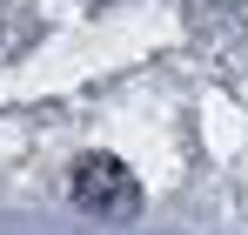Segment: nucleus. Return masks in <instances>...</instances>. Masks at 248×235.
<instances>
[{
  "mask_svg": "<svg viewBox=\"0 0 248 235\" xmlns=\"http://www.w3.org/2000/svg\"><path fill=\"white\" fill-rule=\"evenodd\" d=\"M74 201L87 215H101V222H134L141 215V182L114 155H81L74 161Z\"/></svg>",
  "mask_w": 248,
  "mask_h": 235,
  "instance_id": "nucleus-1",
  "label": "nucleus"
}]
</instances>
